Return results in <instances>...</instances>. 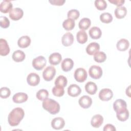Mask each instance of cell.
Wrapping results in <instances>:
<instances>
[{
    "instance_id": "1",
    "label": "cell",
    "mask_w": 131,
    "mask_h": 131,
    "mask_svg": "<svg viewBox=\"0 0 131 131\" xmlns=\"http://www.w3.org/2000/svg\"><path fill=\"white\" fill-rule=\"evenodd\" d=\"M25 115V112L21 107H16L12 110L8 117V121L10 125L16 126L22 120Z\"/></svg>"
},
{
    "instance_id": "2",
    "label": "cell",
    "mask_w": 131,
    "mask_h": 131,
    "mask_svg": "<svg viewBox=\"0 0 131 131\" xmlns=\"http://www.w3.org/2000/svg\"><path fill=\"white\" fill-rule=\"evenodd\" d=\"M42 105L44 110L52 115L58 113L60 108V105L57 101L48 98L43 100Z\"/></svg>"
},
{
    "instance_id": "3",
    "label": "cell",
    "mask_w": 131,
    "mask_h": 131,
    "mask_svg": "<svg viewBox=\"0 0 131 131\" xmlns=\"http://www.w3.org/2000/svg\"><path fill=\"white\" fill-rule=\"evenodd\" d=\"M46 59L42 56H39L33 59L32 64L33 67L37 71H40L46 65Z\"/></svg>"
},
{
    "instance_id": "4",
    "label": "cell",
    "mask_w": 131,
    "mask_h": 131,
    "mask_svg": "<svg viewBox=\"0 0 131 131\" xmlns=\"http://www.w3.org/2000/svg\"><path fill=\"white\" fill-rule=\"evenodd\" d=\"M89 74L91 78L95 79H98L102 76L103 71L100 67L94 65L90 68L89 70Z\"/></svg>"
},
{
    "instance_id": "5",
    "label": "cell",
    "mask_w": 131,
    "mask_h": 131,
    "mask_svg": "<svg viewBox=\"0 0 131 131\" xmlns=\"http://www.w3.org/2000/svg\"><path fill=\"white\" fill-rule=\"evenodd\" d=\"M56 74V69L53 66L47 67L42 72L43 79L47 81L52 80Z\"/></svg>"
},
{
    "instance_id": "6",
    "label": "cell",
    "mask_w": 131,
    "mask_h": 131,
    "mask_svg": "<svg viewBox=\"0 0 131 131\" xmlns=\"http://www.w3.org/2000/svg\"><path fill=\"white\" fill-rule=\"evenodd\" d=\"M87 76V72L83 68H79L74 72V78L77 82H83L86 79Z\"/></svg>"
},
{
    "instance_id": "7",
    "label": "cell",
    "mask_w": 131,
    "mask_h": 131,
    "mask_svg": "<svg viewBox=\"0 0 131 131\" xmlns=\"http://www.w3.org/2000/svg\"><path fill=\"white\" fill-rule=\"evenodd\" d=\"M113 96V93L112 91L107 88H104L99 92V98L103 101H107L111 100Z\"/></svg>"
},
{
    "instance_id": "8",
    "label": "cell",
    "mask_w": 131,
    "mask_h": 131,
    "mask_svg": "<svg viewBox=\"0 0 131 131\" xmlns=\"http://www.w3.org/2000/svg\"><path fill=\"white\" fill-rule=\"evenodd\" d=\"M24 15L23 10L19 8H13L9 12V17L13 20H18L21 18Z\"/></svg>"
},
{
    "instance_id": "9",
    "label": "cell",
    "mask_w": 131,
    "mask_h": 131,
    "mask_svg": "<svg viewBox=\"0 0 131 131\" xmlns=\"http://www.w3.org/2000/svg\"><path fill=\"white\" fill-rule=\"evenodd\" d=\"M27 81L29 85L35 86L39 84L40 82V77L37 74L35 73H31L27 77Z\"/></svg>"
},
{
    "instance_id": "10",
    "label": "cell",
    "mask_w": 131,
    "mask_h": 131,
    "mask_svg": "<svg viewBox=\"0 0 131 131\" xmlns=\"http://www.w3.org/2000/svg\"><path fill=\"white\" fill-rule=\"evenodd\" d=\"M113 108L116 113L125 110L127 109L126 102L123 99H117L113 103Z\"/></svg>"
},
{
    "instance_id": "11",
    "label": "cell",
    "mask_w": 131,
    "mask_h": 131,
    "mask_svg": "<svg viewBox=\"0 0 131 131\" xmlns=\"http://www.w3.org/2000/svg\"><path fill=\"white\" fill-rule=\"evenodd\" d=\"M78 103L81 107L83 108H88L92 104V99L90 96L84 95L79 98Z\"/></svg>"
},
{
    "instance_id": "12",
    "label": "cell",
    "mask_w": 131,
    "mask_h": 131,
    "mask_svg": "<svg viewBox=\"0 0 131 131\" xmlns=\"http://www.w3.org/2000/svg\"><path fill=\"white\" fill-rule=\"evenodd\" d=\"M81 92V88L76 84H72L68 88V95L71 97H77L80 94Z\"/></svg>"
},
{
    "instance_id": "13",
    "label": "cell",
    "mask_w": 131,
    "mask_h": 131,
    "mask_svg": "<svg viewBox=\"0 0 131 131\" xmlns=\"http://www.w3.org/2000/svg\"><path fill=\"white\" fill-rule=\"evenodd\" d=\"M65 125V121L61 117H56L51 121V126L53 128L59 130L62 129Z\"/></svg>"
},
{
    "instance_id": "14",
    "label": "cell",
    "mask_w": 131,
    "mask_h": 131,
    "mask_svg": "<svg viewBox=\"0 0 131 131\" xmlns=\"http://www.w3.org/2000/svg\"><path fill=\"white\" fill-rule=\"evenodd\" d=\"M74 40V38L73 34L70 32H67L62 37V44L65 47L70 46L73 44Z\"/></svg>"
},
{
    "instance_id": "15",
    "label": "cell",
    "mask_w": 131,
    "mask_h": 131,
    "mask_svg": "<svg viewBox=\"0 0 131 131\" xmlns=\"http://www.w3.org/2000/svg\"><path fill=\"white\" fill-rule=\"evenodd\" d=\"M28 98L27 94L23 92H19L15 94L13 97L12 100L14 102L16 103H22L26 102Z\"/></svg>"
},
{
    "instance_id": "16",
    "label": "cell",
    "mask_w": 131,
    "mask_h": 131,
    "mask_svg": "<svg viewBox=\"0 0 131 131\" xmlns=\"http://www.w3.org/2000/svg\"><path fill=\"white\" fill-rule=\"evenodd\" d=\"M10 48L6 39L1 38L0 39V55L1 56H6L10 52Z\"/></svg>"
},
{
    "instance_id": "17",
    "label": "cell",
    "mask_w": 131,
    "mask_h": 131,
    "mask_svg": "<svg viewBox=\"0 0 131 131\" xmlns=\"http://www.w3.org/2000/svg\"><path fill=\"white\" fill-rule=\"evenodd\" d=\"M100 50V46L97 42H93L89 43L86 48V52L90 55H94Z\"/></svg>"
},
{
    "instance_id": "18",
    "label": "cell",
    "mask_w": 131,
    "mask_h": 131,
    "mask_svg": "<svg viewBox=\"0 0 131 131\" xmlns=\"http://www.w3.org/2000/svg\"><path fill=\"white\" fill-rule=\"evenodd\" d=\"M74 61L71 58H65L61 62V69L64 72H68L72 70L74 66Z\"/></svg>"
},
{
    "instance_id": "19",
    "label": "cell",
    "mask_w": 131,
    "mask_h": 131,
    "mask_svg": "<svg viewBox=\"0 0 131 131\" xmlns=\"http://www.w3.org/2000/svg\"><path fill=\"white\" fill-rule=\"evenodd\" d=\"M62 59L61 55L59 53H53L49 57V61L52 65L55 66L59 64Z\"/></svg>"
},
{
    "instance_id": "20",
    "label": "cell",
    "mask_w": 131,
    "mask_h": 131,
    "mask_svg": "<svg viewBox=\"0 0 131 131\" xmlns=\"http://www.w3.org/2000/svg\"><path fill=\"white\" fill-rule=\"evenodd\" d=\"M103 122V117L99 114H97L93 116L91 121L92 126L95 128L99 127Z\"/></svg>"
},
{
    "instance_id": "21",
    "label": "cell",
    "mask_w": 131,
    "mask_h": 131,
    "mask_svg": "<svg viewBox=\"0 0 131 131\" xmlns=\"http://www.w3.org/2000/svg\"><path fill=\"white\" fill-rule=\"evenodd\" d=\"M13 5L9 1H3L0 5V11L3 13H7L13 9Z\"/></svg>"
},
{
    "instance_id": "22",
    "label": "cell",
    "mask_w": 131,
    "mask_h": 131,
    "mask_svg": "<svg viewBox=\"0 0 131 131\" xmlns=\"http://www.w3.org/2000/svg\"><path fill=\"white\" fill-rule=\"evenodd\" d=\"M31 41V40L30 37L25 35L20 37L18 39L17 41V45L20 48H26L30 46Z\"/></svg>"
},
{
    "instance_id": "23",
    "label": "cell",
    "mask_w": 131,
    "mask_h": 131,
    "mask_svg": "<svg viewBox=\"0 0 131 131\" xmlns=\"http://www.w3.org/2000/svg\"><path fill=\"white\" fill-rule=\"evenodd\" d=\"M89 35L92 39H97L101 37L102 35V32L100 29L97 27H92L89 31Z\"/></svg>"
},
{
    "instance_id": "24",
    "label": "cell",
    "mask_w": 131,
    "mask_h": 131,
    "mask_svg": "<svg viewBox=\"0 0 131 131\" xmlns=\"http://www.w3.org/2000/svg\"><path fill=\"white\" fill-rule=\"evenodd\" d=\"M129 46V42L128 40L125 38L120 39L117 43V49L120 51H126Z\"/></svg>"
},
{
    "instance_id": "25",
    "label": "cell",
    "mask_w": 131,
    "mask_h": 131,
    "mask_svg": "<svg viewBox=\"0 0 131 131\" xmlns=\"http://www.w3.org/2000/svg\"><path fill=\"white\" fill-rule=\"evenodd\" d=\"M12 57L14 61L19 62L23 61L25 59L26 55L23 51L18 50L13 52Z\"/></svg>"
},
{
    "instance_id": "26",
    "label": "cell",
    "mask_w": 131,
    "mask_h": 131,
    "mask_svg": "<svg viewBox=\"0 0 131 131\" xmlns=\"http://www.w3.org/2000/svg\"><path fill=\"white\" fill-rule=\"evenodd\" d=\"M85 90L88 94L93 95L97 92V86L95 83L89 81L85 85Z\"/></svg>"
},
{
    "instance_id": "27",
    "label": "cell",
    "mask_w": 131,
    "mask_h": 131,
    "mask_svg": "<svg viewBox=\"0 0 131 131\" xmlns=\"http://www.w3.org/2000/svg\"><path fill=\"white\" fill-rule=\"evenodd\" d=\"M115 15L118 19L123 18L127 14L126 8L124 6L117 7L114 12Z\"/></svg>"
},
{
    "instance_id": "28",
    "label": "cell",
    "mask_w": 131,
    "mask_h": 131,
    "mask_svg": "<svg viewBox=\"0 0 131 131\" xmlns=\"http://www.w3.org/2000/svg\"><path fill=\"white\" fill-rule=\"evenodd\" d=\"M76 38L77 41L81 44L85 43L88 40V35L83 30L79 31L76 34Z\"/></svg>"
},
{
    "instance_id": "29",
    "label": "cell",
    "mask_w": 131,
    "mask_h": 131,
    "mask_svg": "<svg viewBox=\"0 0 131 131\" xmlns=\"http://www.w3.org/2000/svg\"><path fill=\"white\" fill-rule=\"evenodd\" d=\"M91 21L89 18H83L79 22L78 26L80 29L81 30H87L91 26Z\"/></svg>"
},
{
    "instance_id": "30",
    "label": "cell",
    "mask_w": 131,
    "mask_h": 131,
    "mask_svg": "<svg viewBox=\"0 0 131 131\" xmlns=\"http://www.w3.org/2000/svg\"><path fill=\"white\" fill-rule=\"evenodd\" d=\"M75 20L71 18H68L66 19L62 23V26L63 28L67 31H70L73 30L75 27Z\"/></svg>"
},
{
    "instance_id": "31",
    "label": "cell",
    "mask_w": 131,
    "mask_h": 131,
    "mask_svg": "<svg viewBox=\"0 0 131 131\" xmlns=\"http://www.w3.org/2000/svg\"><path fill=\"white\" fill-rule=\"evenodd\" d=\"M94 59L98 63L103 62L106 59V55L104 52L98 51L94 55Z\"/></svg>"
},
{
    "instance_id": "32",
    "label": "cell",
    "mask_w": 131,
    "mask_h": 131,
    "mask_svg": "<svg viewBox=\"0 0 131 131\" xmlns=\"http://www.w3.org/2000/svg\"><path fill=\"white\" fill-rule=\"evenodd\" d=\"M68 80L67 78L63 75H59L55 81V86H59L64 88L67 86Z\"/></svg>"
},
{
    "instance_id": "33",
    "label": "cell",
    "mask_w": 131,
    "mask_h": 131,
    "mask_svg": "<svg viewBox=\"0 0 131 131\" xmlns=\"http://www.w3.org/2000/svg\"><path fill=\"white\" fill-rule=\"evenodd\" d=\"M116 117L120 121H125L128 119L129 112L127 109L123 110L118 113H116Z\"/></svg>"
},
{
    "instance_id": "34",
    "label": "cell",
    "mask_w": 131,
    "mask_h": 131,
    "mask_svg": "<svg viewBox=\"0 0 131 131\" xmlns=\"http://www.w3.org/2000/svg\"><path fill=\"white\" fill-rule=\"evenodd\" d=\"M100 19L101 22L105 24H109L113 20V16L111 14L107 12L102 13L100 16Z\"/></svg>"
},
{
    "instance_id": "35",
    "label": "cell",
    "mask_w": 131,
    "mask_h": 131,
    "mask_svg": "<svg viewBox=\"0 0 131 131\" xmlns=\"http://www.w3.org/2000/svg\"><path fill=\"white\" fill-rule=\"evenodd\" d=\"M49 96V92L47 90L41 89L39 90L36 95V98L39 100H43Z\"/></svg>"
},
{
    "instance_id": "36",
    "label": "cell",
    "mask_w": 131,
    "mask_h": 131,
    "mask_svg": "<svg viewBox=\"0 0 131 131\" xmlns=\"http://www.w3.org/2000/svg\"><path fill=\"white\" fill-rule=\"evenodd\" d=\"M52 92L54 96L56 97H61L64 95V88L59 86H55L53 88Z\"/></svg>"
},
{
    "instance_id": "37",
    "label": "cell",
    "mask_w": 131,
    "mask_h": 131,
    "mask_svg": "<svg viewBox=\"0 0 131 131\" xmlns=\"http://www.w3.org/2000/svg\"><path fill=\"white\" fill-rule=\"evenodd\" d=\"M95 6L99 10H104L107 7V3L104 0H96Z\"/></svg>"
},
{
    "instance_id": "38",
    "label": "cell",
    "mask_w": 131,
    "mask_h": 131,
    "mask_svg": "<svg viewBox=\"0 0 131 131\" xmlns=\"http://www.w3.org/2000/svg\"><path fill=\"white\" fill-rule=\"evenodd\" d=\"M80 15L79 12L76 9H72L68 11L67 16L68 18H71L73 20L77 19Z\"/></svg>"
},
{
    "instance_id": "39",
    "label": "cell",
    "mask_w": 131,
    "mask_h": 131,
    "mask_svg": "<svg viewBox=\"0 0 131 131\" xmlns=\"http://www.w3.org/2000/svg\"><path fill=\"white\" fill-rule=\"evenodd\" d=\"M11 94L10 90L7 87H3L0 89V96L2 98H8Z\"/></svg>"
},
{
    "instance_id": "40",
    "label": "cell",
    "mask_w": 131,
    "mask_h": 131,
    "mask_svg": "<svg viewBox=\"0 0 131 131\" xmlns=\"http://www.w3.org/2000/svg\"><path fill=\"white\" fill-rule=\"evenodd\" d=\"M0 26L3 28H7L10 26V21L6 16H1L0 17Z\"/></svg>"
},
{
    "instance_id": "41",
    "label": "cell",
    "mask_w": 131,
    "mask_h": 131,
    "mask_svg": "<svg viewBox=\"0 0 131 131\" xmlns=\"http://www.w3.org/2000/svg\"><path fill=\"white\" fill-rule=\"evenodd\" d=\"M108 2L114 5H116L117 7H121L125 2L124 0H108Z\"/></svg>"
},
{
    "instance_id": "42",
    "label": "cell",
    "mask_w": 131,
    "mask_h": 131,
    "mask_svg": "<svg viewBox=\"0 0 131 131\" xmlns=\"http://www.w3.org/2000/svg\"><path fill=\"white\" fill-rule=\"evenodd\" d=\"M65 1H61V0H52V1H49V2L51 3L53 5L55 6H62L65 3Z\"/></svg>"
},
{
    "instance_id": "43",
    "label": "cell",
    "mask_w": 131,
    "mask_h": 131,
    "mask_svg": "<svg viewBox=\"0 0 131 131\" xmlns=\"http://www.w3.org/2000/svg\"><path fill=\"white\" fill-rule=\"evenodd\" d=\"M103 131H116L115 127L111 124H107L104 126L103 129Z\"/></svg>"
},
{
    "instance_id": "44",
    "label": "cell",
    "mask_w": 131,
    "mask_h": 131,
    "mask_svg": "<svg viewBox=\"0 0 131 131\" xmlns=\"http://www.w3.org/2000/svg\"><path fill=\"white\" fill-rule=\"evenodd\" d=\"M126 95H127L128 97H130V85L128 86V87L126 89Z\"/></svg>"
}]
</instances>
